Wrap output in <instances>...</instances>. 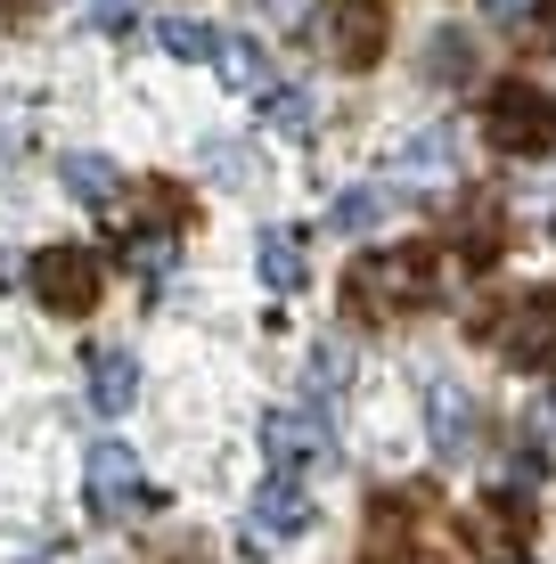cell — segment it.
Masks as SVG:
<instances>
[{
    "label": "cell",
    "instance_id": "8992f818",
    "mask_svg": "<svg viewBox=\"0 0 556 564\" xmlns=\"http://www.w3.org/2000/svg\"><path fill=\"white\" fill-rule=\"evenodd\" d=\"M458 523H467V549L483 556V564H524L532 556V499H515V491L475 499Z\"/></svg>",
    "mask_w": 556,
    "mask_h": 564
},
{
    "label": "cell",
    "instance_id": "2e32d148",
    "mask_svg": "<svg viewBox=\"0 0 556 564\" xmlns=\"http://www.w3.org/2000/svg\"><path fill=\"white\" fill-rule=\"evenodd\" d=\"M475 66H483V50H475L458 25H450V33H434V57H426L434 83H475Z\"/></svg>",
    "mask_w": 556,
    "mask_h": 564
},
{
    "label": "cell",
    "instance_id": "3957f363",
    "mask_svg": "<svg viewBox=\"0 0 556 564\" xmlns=\"http://www.w3.org/2000/svg\"><path fill=\"white\" fill-rule=\"evenodd\" d=\"M483 336L500 344L515 368H532V377H556V286H541V295H515L508 311H491Z\"/></svg>",
    "mask_w": 556,
    "mask_h": 564
},
{
    "label": "cell",
    "instance_id": "7a4b0ae2",
    "mask_svg": "<svg viewBox=\"0 0 556 564\" xmlns=\"http://www.w3.org/2000/svg\"><path fill=\"white\" fill-rule=\"evenodd\" d=\"M483 140L500 155H548L556 148V90H541L532 74H515L483 99Z\"/></svg>",
    "mask_w": 556,
    "mask_h": 564
},
{
    "label": "cell",
    "instance_id": "7c38bea8",
    "mask_svg": "<svg viewBox=\"0 0 556 564\" xmlns=\"http://www.w3.org/2000/svg\"><path fill=\"white\" fill-rule=\"evenodd\" d=\"M66 188H74V197H83L90 213H107L115 197H123V164H115V155H66Z\"/></svg>",
    "mask_w": 556,
    "mask_h": 564
},
{
    "label": "cell",
    "instance_id": "8fae6325",
    "mask_svg": "<svg viewBox=\"0 0 556 564\" xmlns=\"http://www.w3.org/2000/svg\"><path fill=\"white\" fill-rule=\"evenodd\" d=\"M131 401H140V360L115 352V344H107V352H90V410H99V417H123Z\"/></svg>",
    "mask_w": 556,
    "mask_h": 564
},
{
    "label": "cell",
    "instance_id": "30bf717a",
    "mask_svg": "<svg viewBox=\"0 0 556 564\" xmlns=\"http://www.w3.org/2000/svg\"><path fill=\"white\" fill-rule=\"evenodd\" d=\"M246 523H254V540H303L319 523V508H312V491H303L295 475H271L254 491V516H246Z\"/></svg>",
    "mask_w": 556,
    "mask_h": 564
},
{
    "label": "cell",
    "instance_id": "44dd1931",
    "mask_svg": "<svg viewBox=\"0 0 556 564\" xmlns=\"http://www.w3.org/2000/svg\"><path fill=\"white\" fill-rule=\"evenodd\" d=\"M515 33H524L532 50L556 57V0H524V17H515Z\"/></svg>",
    "mask_w": 556,
    "mask_h": 564
},
{
    "label": "cell",
    "instance_id": "ba28073f",
    "mask_svg": "<svg viewBox=\"0 0 556 564\" xmlns=\"http://www.w3.org/2000/svg\"><path fill=\"white\" fill-rule=\"evenodd\" d=\"M426 434H434V458L443 466H467L483 451V410L467 401V384H434L426 393Z\"/></svg>",
    "mask_w": 556,
    "mask_h": 564
},
{
    "label": "cell",
    "instance_id": "7402d4cb",
    "mask_svg": "<svg viewBox=\"0 0 556 564\" xmlns=\"http://www.w3.org/2000/svg\"><path fill=\"white\" fill-rule=\"evenodd\" d=\"M83 17L99 33H123V25H140V0H83Z\"/></svg>",
    "mask_w": 556,
    "mask_h": 564
},
{
    "label": "cell",
    "instance_id": "ffe728a7",
    "mask_svg": "<svg viewBox=\"0 0 556 564\" xmlns=\"http://www.w3.org/2000/svg\"><path fill=\"white\" fill-rule=\"evenodd\" d=\"M344 368H352V352H344V344H319V352H312V401L344 393Z\"/></svg>",
    "mask_w": 556,
    "mask_h": 564
},
{
    "label": "cell",
    "instance_id": "4fadbf2b",
    "mask_svg": "<svg viewBox=\"0 0 556 564\" xmlns=\"http://www.w3.org/2000/svg\"><path fill=\"white\" fill-rule=\"evenodd\" d=\"M262 286H271V295H295L303 286V238L295 229H262Z\"/></svg>",
    "mask_w": 556,
    "mask_h": 564
},
{
    "label": "cell",
    "instance_id": "277c9868",
    "mask_svg": "<svg viewBox=\"0 0 556 564\" xmlns=\"http://www.w3.org/2000/svg\"><path fill=\"white\" fill-rule=\"evenodd\" d=\"M319 42L344 74H369L393 42V0H328L319 9Z\"/></svg>",
    "mask_w": 556,
    "mask_h": 564
},
{
    "label": "cell",
    "instance_id": "52a82bcc",
    "mask_svg": "<svg viewBox=\"0 0 556 564\" xmlns=\"http://www.w3.org/2000/svg\"><path fill=\"white\" fill-rule=\"evenodd\" d=\"M83 482H90V516L99 523H123V516L148 508V475H140V458H131L123 442H90Z\"/></svg>",
    "mask_w": 556,
    "mask_h": 564
},
{
    "label": "cell",
    "instance_id": "9c48e42d",
    "mask_svg": "<svg viewBox=\"0 0 556 564\" xmlns=\"http://www.w3.org/2000/svg\"><path fill=\"white\" fill-rule=\"evenodd\" d=\"M262 451H271V475H303V466H328L336 442L312 410H271L262 417Z\"/></svg>",
    "mask_w": 556,
    "mask_h": 564
},
{
    "label": "cell",
    "instance_id": "5bb4252c",
    "mask_svg": "<svg viewBox=\"0 0 556 564\" xmlns=\"http://www.w3.org/2000/svg\"><path fill=\"white\" fill-rule=\"evenodd\" d=\"M214 66H221L229 90H262V83H271V57L246 42V33H221V42H214Z\"/></svg>",
    "mask_w": 556,
    "mask_h": 564
},
{
    "label": "cell",
    "instance_id": "d6986e66",
    "mask_svg": "<svg viewBox=\"0 0 556 564\" xmlns=\"http://www.w3.org/2000/svg\"><path fill=\"white\" fill-rule=\"evenodd\" d=\"M401 172H417V181H443V172H450V131H417V140L401 148Z\"/></svg>",
    "mask_w": 556,
    "mask_h": 564
},
{
    "label": "cell",
    "instance_id": "9a60e30c",
    "mask_svg": "<svg viewBox=\"0 0 556 564\" xmlns=\"http://www.w3.org/2000/svg\"><path fill=\"white\" fill-rule=\"evenodd\" d=\"M393 213V197L385 188H344V197L328 205V229H344V238H360V229H377Z\"/></svg>",
    "mask_w": 556,
    "mask_h": 564
},
{
    "label": "cell",
    "instance_id": "5b68a950",
    "mask_svg": "<svg viewBox=\"0 0 556 564\" xmlns=\"http://www.w3.org/2000/svg\"><path fill=\"white\" fill-rule=\"evenodd\" d=\"M25 279H33V295H42V311H66V319H83V311L99 303L107 270H99V254H90V246H42Z\"/></svg>",
    "mask_w": 556,
    "mask_h": 564
},
{
    "label": "cell",
    "instance_id": "6da1fadb",
    "mask_svg": "<svg viewBox=\"0 0 556 564\" xmlns=\"http://www.w3.org/2000/svg\"><path fill=\"white\" fill-rule=\"evenodd\" d=\"M344 303L360 319H393V311L443 303V254L434 246H401V254H360L344 270Z\"/></svg>",
    "mask_w": 556,
    "mask_h": 564
},
{
    "label": "cell",
    "instance_id": "e0dca14e",
    "mask_svg": "<svg viewBox=\"0 0 556 564\" xmlns=\"http://www.w3.org/2000/svg\"><path fill=\"white\" fill-rule=\"evenodd\" d=\"M262 115H271V131L279 140H312V90H271V99H262Z\"/></svg>",
    "mask_w": 556,
    "mask_h": 564
},
{
    "label": "cell",
    "instance_id": "603a6c76",
    "mask_svg": "<svg viewBox=\"0 0 556 564\" xmlns=\"http://www.w3.org/2000/svg\"><path fill=\"white\" fill-rule=\"evenodd\" d=\"M491 17H500V25H515V17H524V0H483Z\"/></svg>",
    "mask_w": 556,
    "mask_h": 564
},
{
    "label": "cell",
    "instance_id": "ac0fdd59",
    "mask_svg": "<svg viewBox=\"0 0 556 564\" xmlns=\"http://www.w3.org/2000/svg\"><path fill=\"white\" fill-rule=\"evenodd\" d=\"M156 42H164L172 57H188V66H197V57H214L221 33H214V25H197V17H164V25H156Z\"/></svg>",
    "mask_w": 556,
    "mask_h": 564
}]
</instances>
